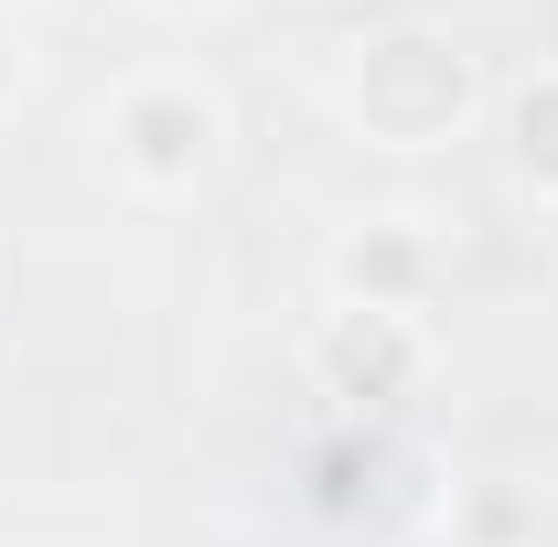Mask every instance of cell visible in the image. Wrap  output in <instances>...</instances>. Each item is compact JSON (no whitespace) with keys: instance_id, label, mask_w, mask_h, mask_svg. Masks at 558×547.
Returning a JSON list of instances; mask_svg holds the SVG:
<instances>
[{"instance_id":"6da1fadb","label":"cell","mask_w":558,"mask_h":547,"mask_svg":"<svg viewBox=\"0 0 558 547\" xmlns=\"http://www.w3.org/2000/svg\"><path fill=\"white\" fill-rule=\"evenodd\" d=\"M462 97H473V75H462L451 44H429V33L376 44V54L354 65V86H344L354 119H365V130H387V139H409V150L451 130V119H462Z\"/></svg>"},{"instance_id":"3957f363","label":"cell","mask_w":558,"mask_h":547,"mask_svg":"<svg viewBox=\"0 0 558 547\" xmlns=\"http://www.w3.org/2000/svg\"><path fill=\"white\" fill-rule=\"evenodd\" d=\"M515 161H526V172H548V183H558V75H548V86H526V97H515Z\"/></svg>"},{"instance_id":"7a4b0ae2","label":"cell","mask_w":558,"mask_h":547,"mask_svg":"<svg viewBox=\"0 0 558 547\" xmlns=\"http://www.w3.org/2000/svg\"><path fill=\"white\" fill-rule=\"evenodd\" d=\"M119 139H130V161L150 183H183V172L205 161V139H215V108L183 97V86H140L130 108H119Z\"/></svg>"}]
</instances>
